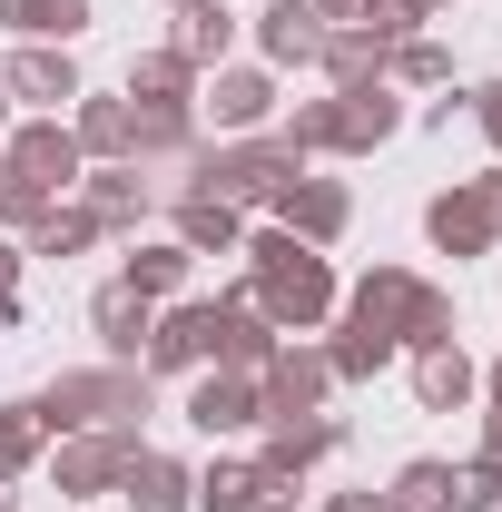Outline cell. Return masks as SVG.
Masks as SVG:
<instances>
[{
    "mask_svg": "<svg viewBox=\"0 0 502 512\" xmlns=\"http://www.w3.org/2000/svg\"><path fill=\"white\" fill-rule=\"evenodd\" d=\"M483 503H502V463H463L453 473V512H483Z\"/></svg>",
    "mask_w": 502,
    "mask_h": 512,
    "instance_id": "obj_28",
    "label": "cell"
},
{
    "mask_svg": "<svg viewBox=\"0 0 502 512\" xmlns=\"http://www.w3.org/2000/svg\"><path fill=\"white\" fill-rule=\"evenodd\" d=\"M10 168L50 197V188H69V178H79V138H69L60 119H40V128H20V138H10Z\"/></svg>",
    "mask_w": 502,
    "mask_h": 512,
    "instance_id": "obj_7",
    "label": "cell"
},
{
    "mask_svg": "<svg viewBox=\"0 0 502 512\" xmlns=\"http://www.w3.org/2000/svg\"><path fill=\"white\" fill-rule=\"evenodd\" d=\"M119 493H128V503H138V512H188V493H197V483H188V473H178V463H168V453H128Z\"/></svg>",
    "mask_w": 502,
    "mask_h": 512,
    "instance_id": "obj_12",
    "label": "cell"
},
{
    "mask_svg": "<svg viewBox=\"0 0 502 512\" xmlns=\"http://www.w3.org/2000/svg\"><path fill=\"white\" fill-rule=\"evenodd\" d=\"M138 414H148V375H128V365H109V375H60L40 394V424H50V434H69V424L128 434Z\"/></svg>",
    "mask_w": 502,
    "mask_h": 512,
    "instance_id": "obj_2",
    "label": "cell"
},
{
    "mask_svg": "<svg viewBox=\"0 0 502 512\" xmlns=\"http://www.w3.org/2000/svg\"><path fill=\"white\" fill-rule=\"evenodd\" d=\"M325 384H335V365H325V355H306V345H276V355L256 365L266 414H315V404H325Z\"/></svg>",
    "mask_w": 502,
    "mask_h": 512,
    "instance_id": "obj_5",
    "label": "cell"
},
{
    "mask_svg": "<svg viewBox=\"0 0 502 512\" xmlns=\"http://www.w3.org/2000/svg\"><path fill=\"white\" fill-rule=\"evenodd\" d=\"M424 227H434L443 256H483L502 237V168H493V178H473V188H453V197H434Z\"/></svg>",
    "mask_w": 502,
    "mask_h": 512,
    "instance_id": "obj_4",
    "label": "cell"
},
{
    "mask_svg": "<svg viewBox=\"0 0 502 512\" xmlns=\"http://www.w3.org/2000/svg\"><path fill=\"white\" fill-rule=\"evenodd\" d=\"M453 503V463H404L394 473V512H443Z\"/></svg>",
    "mask_w": 502,
    "mask_h": 512,
    "instance_id": "obj_21",
    "label": "cell"
},
{
    "mask_svg": "<svg viewBox=\"0 0 502 512\" xmlns=\"http://www.w3.org/2000/svg\"><path fill=\"white\" fill-rule=\"evenodd\" d=\"M0 20H10V30H40V40H50V30H79V20H89V0H0Z\"/></svg>",
    "mask_w": 502,
    "mask_h": 512,
    "instance_id": "obj_23",
    "label": "cell"
},
{
    "mask_svg": "<svg viewBox=\"0 0 502 512\" xmlns=\"http://www.w3.org/2000/svg\"><path fill=\"white\" fill-rule=\"evenodd\" d=\"M483 463H502V414H493V444H483Z\"/></svg>",
    "mask_w": 502,
    "mask_h": 512,
    "instance_id": "obj_32",
    "label": "cell"
},
{
    "mask_svg": "<svg viewBox=\"0 0 502 512\" xmlns=\"http://www.w3.org/2000/svg\"><path fill=\"white\" fill-rule=\"evenodd\" d=\"M207 355H217V306H178V316L148 335V365H168V375L178 365H207Z\"/></svg>",
    "mask_w": 502,
    "mask_h": 512,
    "instance_id": "obj_10",
    "label": "cell"
},
{
    "mask_svg": "<svg viewBox=\"0 0 502 512\" xmlns=\"http://www.w3.org/2000/svg\"><path fill=\"white\" fill-rule=\"evenodd\" d=\"M493 404H502V375H493Z\"/></svg>",
    "mask_w": 502,
    "mask_h": 512,
    "instance_id": "obj_34",
    "label": "cell"
},
{
    "mask_svg": "<svg viewBox=\"0 0 502 512\" xmlns=\"http://www.w3.org/2000/svg\"><path fill=\"white\" fill-rule=\"evenodd\" d=\"M178 247H188V256H207V247L227 256V247H237V207H217V197H188V207H178Z\"/></svg>",
    "mask_w": 502,
    "mask_h": 512,
    "instance_id": "obj_19",
    "label": "cell"
},
{
    "mask_svg": "<svg viewBox=\"0 0 502 512\" xmlns=\"http://www.w3.org/2000/svg\"><path fill=\"white\" fill-rule=\"evenodd\" d=\"M138 168H119V178H89V227H138Z\"/></svg>",
    "mask_w": 502,
    "mask_h": 512,
    "instance_id": "obj_22",
    "label": "cell"
},
{
    "mask_svg": "<svg viewBox=\"0 0 502 512\" xmlns=\"http://www.w3.org/2000/svg\"><path fill=\"white\" fill-rule=\"evenodd\" d=\"M10 89L40 99V109H69V99H79V69H69L60 50H20V60H10Z\"/></svg>",
    "mask_w": 502,
    "mask_h": 512,
    "instance_id": "obj_16",
    "label": "cell"
},
{
    "mask_svg": "<svg viewBox=\"0 0 502 512\" xmlns=\"http://www.w3.org/2000/svg\"><path fill=\"white\" fill-rule=\"evenodd\" d=\"M276 217H286V237H306V247H325V237H345V188L335 178H286L276 188Z\"/></svg>",
    "mask_w": 502,
    "mask_h": 512,
    "instance_id": "obj_6",
    "label": "cell"
},
{
    "mask_svg": "<svg viewBox=\"0 0 502 512\" xmlns=\"http://www.w3.org/2000/svg\"><path fill=\"white\" fill-rule=\"evenodd\" d=\"M394 79H453V60H443L434 40H404L394 50Z\"/></svg>",
    "mask_w": 502,
    "mask_h": 512,
    "instance_id": "obj_29",
    "label": "cell"
},
{
    "mask_svg": "<svg viewBox=\"0 0 502 512\" xmlns=\"http://www.w3.org/2000/svg\"><path fill=\"white\" fill-rule=\"evenodd\" d=\"M0 512H10V503H0Z\"/></svg>",
    "mask_w": 502,
    "mask_h": 512,
    "instance_id": "obj_35",
    "label": "cell"
},
{
    "mask_svg": "<svg viewBox=\"0 0 502 512\" xmlns=\"http://www.w3.org/2000/svg\"><path fill=\"white\" fill-rule=\"evenodd\" d=\"M335 512H394V493H335Z\"/></svg>",
    "mask_w": 502,
    "mask_h": 512,
    "instance_id": "obj_31",
    "label": "cell"
},
{
    "mask_svg": "<svg viewBox=\"0 0 502 512\" xmlns=\"http://www.w3.org/2000/svg\"><path fill=\"white\" fill-rule=\"evenodd\" d=\"M40 434H50V424H40V404H10V414H0V473H20V463L40 453Z\"/></svg>",
    "mask_w": 502,
    "mask_h": 512,
    "instance_id": "obj_26",
    "label": "cell"
},
{
    "mask_svg": "<svg viewBox=\"0 0 502 512\" xmlns=\"http://www.w3.org/2000/svg\"><path fill=\"white\" fill-rule=\"evenodd\" d=\"M325 50V10L315 0H276L266 10V60H315Z\"/></svg>",
    "mask_w": 502,
    "mask_h": 512,
    "instance_id": "obj_14",
    "label": "cell"
},
{
    "mask_svg": "<svg viewBox=\"0 0 502 512\" xmlns=\"http://www.w3.org/2000/svg\"><path fill=\"white\" fill-rule=\"evenodd\" d=\"M296 168H306V158H296L286 138H237V148H207V158H197L188 197H217V207H237V197H276Z\"/></svg>",
    "mask_w": 502,
    "mask_h": 512,
    "instance_id": "obj_3",
    "label": "cell"
},
{
    "mask_svg": "<svg viewBox=\"0 0 502 512\" xmlns=\"http://www.w3.org/2000/svg\"><path fill=\"white\" fill-rule=\"evenodd\" d=\"M69 138H79V148H99V158H128V138H138V109H128V99H89Z\"/></svg>",
    "mask_w": 502,
    "mask_h": 512,
    "instance_id": "obj_18",
    "label": "cell"
},
{
    "mask_svg": "<svg viewBox=\"0 0 502 512\" xmlns=\"http://www.w3.org/2000/svg\"><path fill=\"white\" fill-rule=\"evenodd\" d=\"M128 99H148V109H188V99H197V69L178 60V50H148V60L128 69Z\"/></svg>",
    "mask_w": 502,
    "mask_h": 512,
    "instance_id": "obj_15",
    "label": "cell"
},
{
    "mask_svg": "<svg viewBox=\"0 0 502 512\" xmlns=\"http://www.w3.org/2000/svg\"><path fill=\"white\" fill-rule=\"evenodd\" d=\"M89 316H99V335H109V355H138V345L158 335V316H148V296H138V286H109Z\"/></svg>",
    "mask_w": 502,
    "mask_h": 512,
    "instance_id": "obj_17",
    "label": "cell"
},
{
    "mask_svg": "<svg viewBox=\"0 0 502 512\" xmlns=\"http://www.w3.org/2000/svg\"><path fill=\"white\" fill-rule=\"evenodd\" d=\"M473 119H483V138H493V148H502V79H493V89H483V99H473Z\"/></svg>",
    "mask_w": 502,
    "mask_h": 512,
    "instance_id": "obj_30",
    "label": "cell"
},
{
    "mask_svg": "<svg viewBox=\"0 0 502 512\" xmlns=\"http://www.w3.org/2000/svg\"><path fill=\"white\" fill-rule=\"evenodd\" d=\"M99 227H89V207H50L40 227H30V256H69V247H89Z\"/></svg>",
    "mask_w": 502,
    "mask_h": 512,
    "instance_id": "obj_25",
    "label": "cell"
},
{
    "mask_svg": "<svg viewBox=\"0 0 502 512\" xmlns=\"http://www.w3.org/2000/svg\"><path fill=\"white\" fill-rule=\"evenodd\" d=\"M256 414H266L256 375H207L188 394V424H197V434H237V424H256Z\"/></svg>",
    "mask_w": 502,
    "mask_h": 512,
    "instance_id": "obj_8",
    "label": "cell"
},
{
    "mask_svg": "<svg viewBox=\"0 0 502 512\" xmlns=\"http://www.w3.org/2000/svg\"><path fill=\"white\" fill-rule=\"evenodd\" d=\"M414 394H424L434 414H453V404H473V394H483V375H473L453 345H424V365H414Z\"/></svg>",
    "mask_w": 502,
    "mask_h": 512,
    "instance_id": "obj_13",
    "label": "cell"
},
{
    "mask_svg": "<svg viewBox=\"0 0 502 512\" xmlns=\"http://www.w3.org/2000/svg\"><path fill=\"white\" fill-rule=\"evenodd\" d=\"M119 473H128V434H79L60 453V493H109Z\"/></svg>",
    "mask_w": 502,
    "mask_h": 512,
    "instance_id": "obj_11",
    "label": "cell"
},
{
    "mask_svg": "<svg viewBox=\"0 0 502 512\" xmlns=\"http://www.w3.org/2000/svg\"><path fill=\"white\" fill-rule=\"evenodd\" d=\"M178 276H188V247H128V276H119V286H138V296L158 306V296H178Z\"/></svg>",
    "mask_w": 502,
    "mask_h": 512,
    "instance_id": "obj_20",
    "label": "cell"
},
{
    "mask_svg": "<svg viewBox=\"0 0 502 512\" xmlns=\"http://www.w3.org/2000/svg\"><path fill=\"white\" fill-rule=\"evenodd\" d=\"M178 10H227V0H178Z\"/></svg>",
    "mask_w": 502,
    "mask_h": 512,
    "instance_id": "obj_33",
    "label": "cell"
},
{
    "mask_svg": "<svg viewBox=\"0 0 502 512\" xmlns=\"http://www.w3.org/2000/svg\"><path fill=\"white\" fill-rule=\"evenodd\" d=\"M197 503H207V512H256V463H207Z\"/></svg>",
    "mask_w": 502,
    "mask_h": 512,
    "instance_id": "obj_24",
    "label": "cell"
},
{
    "mask_svg": "<svg viewBox=\"0 0 502 512\" xmlns=\"http://www.w3.org/2000/svg\"><path fill=\"white\" fill-rule=\"evenodd\" d=\"M178 20H188V30H178V60L188 69H207L217 50H227V10H178Z\"/></svg>",
    "mask_w": 502,
    "mask_h": 512,
    "instance_id": "obj_27",
    "label": "cell"
},
{
    "mask_svg": "<svg viewBox=\"0 0 502 512\" xmlns=\"http://www.w3.org/2000/svg\"><path fill=\"white\" fill-rule=\"evenodd\" d=\"M266 109H276V89H266L256 69H217V89H207V119L227 128V138H247V128H266Z\"/></svg>",
    "mask_w": 502,
    "mask_h": 512,
    "instance_id": "obj_9",
    "label": "cell"
},
{
    "mask_svg": "<svg viewBox=\"0 0 502 512\" xmlns=\"http://www.w3.org/2000/svg\"><path fill=\"white\" fill-rule=\"evenodd\" d=\"M256 286H247V306L266 325H276V335H306L315 316H325V306H335V276H325V256L306 247V237H286V227H276V237H256Z\"/></svg>",
    "mask_w": 502,
    "mask_h": 512,
    "instance_id": "obj_1",
    "label": "cell"
}]
</instances>
